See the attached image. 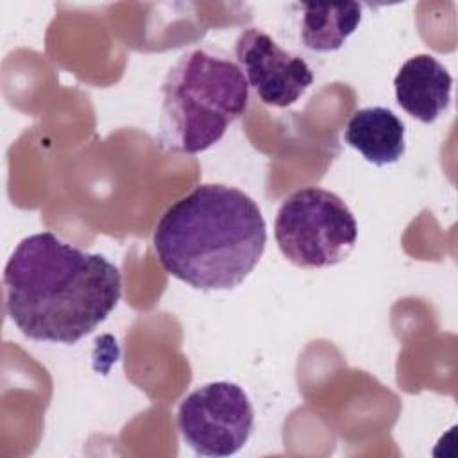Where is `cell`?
I'll return each mask as SVG.
<instances>
[{
    "label": "cell",
    "mask_w": 458,
    "mask_h": 458,
    "mask_svg": "<svg viewBox=\"0 0 458 458\" xmlns=\"http://www.w3.org/2000/svg\"><path fill=\"white\" fill-rule=\"evenodd\" d=\"M274 236L281 254L295 267L326 268L342 263L354 250L358 224L336 193L306 186L279 206Z\"/></svg>",
    "instance_id": "4"
},
{
    "label": "cell",
    "mask_w": 458,
    "mask_h": 458,
    "mask_svg": "<svg viewBox=\"0 0 458 458\" xmlns=\"http://www.w3.org/2000/svg\"><path fill=\"white\" fill-rule=\"evenodd\" d=\"M161 93V136L182 154L218 143L249 104V84L238 63L211 48L184 52L166 73Z\"/></svg>",
    "instance_id": "3"
},
{
    "label": "cell",
    "mask_w": 458,
    "mask_h": 458,
    "mask_svg": "<svg viewBox=\"0 0 458 458\" xmlns=\"http://www.w3.org/2000/svg\"><path fill=\"white\" fill-rule=\"evenodd\" d=\"M154 252L175 279L197 290H233L259 263L267 224L256 200L220 184H199L156 224Z\"/></svg>",
    "instance_id": "2"
},
{
    "label": "cell",
    "mask_w": 458,
    "mask_h": 458,
    "mask_svg": "<svg viewBox=\"0 0 458 458\" xmlns=\"http://www.w3.org/2000/svg\"><path fill=\"white\" fill-rule=\"evenodd\" d=\"M344 138L376 166L399 161L406 150L404 123L394 111L381 106L356 109L345 125Z\"/></svg>",
    "instance_id": "8"
},
{
    "label": "cell",
    "mask_w": 458,
    "mask_h": 458,
    "mask_svg": "<svg viewBox=\"0 0 458 458\" xmlns=\"http://www.w3.org/2000/svg\"><path fill=\"white\" fill-rule=\"evenodd\" d=\"M301 9V39L306 48L315 52H335L342 48L361 21V5L356 2H304Z\"/></svg>",
    "instance_id": "9"
},
{
    "label": "cell",
    "mask_w": 458,
    "mask_h": 458,
    "mask_svg": "<svg viewBox=\"0 0 458 458\" xmlns=\"http://www.w3.org/2000/svg\"><path fill=\"white\" fill-rule=\"evenodd\" d=\"M394 89L397 104L410 116L431 123L449 107L453 77L433 55L417 54L401 64Z\"/></svg>",
    "instance_id": "7"
},
{
    "label": "cell",
    "mask_w": 458,
    "mask_h": 458,
    "mask_svg": "<svg viewBox=\"0 0 458 458\" xmlns=\"http://www.w3.org/2000/svg\"><path fill=\"white\" fill-rule=\"evenodd\" d=\"M254 408L247 392L231 381L206 383L190 392L177 410L182 440L202 456H231L249 440Z\"/></svg>",
    "instance_id": "5"
},
{
    "label": "cell",
    "mask_w": 458,
    "mask_h": 458,
    "mask_svg": "<svg viewBox=\"0 0 458 458\" xmlns=\"http://www.w3.org/2000/svg\"><path fill=\"white\" fill-rule=\"evenodd\" d=\"M120 297L118 267L48 231L23 238L4 268L5 313L38 342H79L109 317Z\"/></svg>",
    "instance_id": "1"
},
{
    "label": "cell",
    "mask_w": 458,
    "mask_h": 458,
    "mask_svg": "<svg viewBox=\"0 0 458 458\" xmlns=\"http://www.w3.org/2000/svg\"><path fill=\"white\" fill-rule=\"evenodd\" d=\"M236 61L258 98L272 107L295 104L313 84L310 64L261 29L249 27L236 39Z\"/></svg>",
    "instance_id": "6"
}]
</instances>
